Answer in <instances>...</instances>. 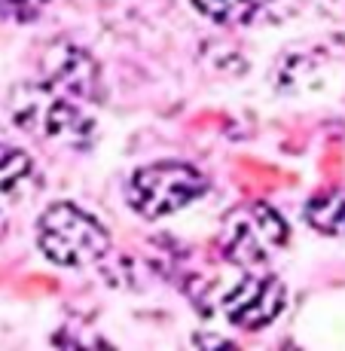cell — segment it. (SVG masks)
I'll use <instances>...</instances> for the list:
<instances>
[{
    "mask_svg": "<svg viewBox=\"0 0 345 351\" xmlns=\"http://www.w3.org/2000/svg\"><path fill=\"white\" fill-rule=\"evenodd\" d=\"M287 290L275 275H245L226 296H223V315L229 324L245 330H260L281 315Z\"/></svg>",
    "mask_w": 345,
    "mask_h": 351,
    "instance_id": "5b68a950",
    "label": "cell"
},
{
    "mask_svg": "<svg viewBox=\"0 0 345 351\" xmlns=\"http://www.w3.org/2000/svg\"><path fill=\"white\" fill-rule=\"evenodd\" d=\"M208 190V180L199 168L187 162H153L132 174L128 180V205L147 220H159L187 208Z\"/></svg>",
    "mask_w": 345,
    "mask_h": 351,
    "instance_id": "3957f363",
    "label": "cell"
},
{
    "mask_svg": "<svg viewBox=\"0 0 345 351\" xmlns=\"http://www.w3.org/2000/svg\"><path fill=\"white\" fill-rule=\"evenodd\" d=\"M10 113L25 132L43 141H56L73 150H86L95 141V123L89 113L46 83L16 86L10 95Z\"/></svg>",
    "mask_w": 345,
    "mask_h": 351,
    "instance_id": "6da1fadb",
    "label": "cell"
},
{
    "mask_svg": "<svg viewBox=\"0 0 345 351\" xmlns=\"http://www.w3.org/2000/svg\"><path fill=\"white\" fill-rule=\"evenodd\" d=\"M287 241V223L266 202L239 205L223 220V251L239 266H260Z\"/></svg>",
    "mask_w": 345,
    "mask_h": 351,
    "instance_id": "277c9868",
    "label": "cell"
},
{
    "mask_svg": "<svg viewBox=\"0 0 345 351\" xmlns=\"http://www.w3.org/2000/svg\"><path fill=\"white\" fill-rule=\"evenodd\" d=\"M43 83L73 101H95L101 89V71L86 49L58 40L43 56Z\"/></svg>",
    "mask_w": 345,
    "mask_h": 351,
    "instance_id": "8992f818",
    "label": "cell"
},
{
    "mask_svg": "<svg viewBox=\"0 0 345 351\" xmlns=\"http://www.w3.org/2000/svg\"><path fill=\"white\" fill-rule=\"evenodd\" d=\"M37 190V168H34L31 156L19 147L0 144V193L19 199Z\"/></svg>",
    "mask_w": 345,
    "mask_h": 351,
    "instance_id": "52a82bcc",
    "label": "cell"
},
{
    "mask_svg": "<svg viewBox=\"0 0 345 351\" xmlns=\"http://www.w3.org/2000/svg\"><path fill=\"white\" fill-rule=\"evenodd\" d=\"M306 220L324 235H345V190L315 195L306 205Z\"/></svg>",
    "mask_w": 345,
    "mask_h": 351,
    "instance_id": "ba28073f",
    "label": "cell"
},
{
    "mask_svg": "<svg viewBox=\"0 0 345 351\" xmlns=\"http://www.w3.org/2000/svg\"><path fill=\"white\" fill-rule=\"evenodd\" d=\"M40 251L58 266H89L110 247V235L98 217L73 202H58L46 208L37 223Z\"/></svg>",
    "mask_w": 345,
    "mask_h": 351,
    "instance_id": "7a4b0ae2",
    "label": "cell"
},
{
    "mask_svg": "<svg viewBox=\"0 0 345 351\" xmlns=\"http://www.w3.org/2000/svg\"><path fill=\"white\" fill-rule=\"evenodd\" d=\"M193 6L217 25H248L257 16V0H193Z\"/></svg>",
    "mask_w": 345,
    "mask_h": 351,
    "instance_id": "9c48e42d",
    "label": "cell"
},
{
    "mask_svg": "<svg viewBox=\"0 0 345 351\" xmlns=\"http://www.w3.org/2000/svg\"><path fill=\"white\" fill-rule=\"evenodd\" d=\"M49 0H0V16L16 19V22H31L40 16V10Z\"/></svg>",
    "mask_w": 345,
    "mask_h": 351,
    "instance_id": "30bf717a",
    "label": "cell"
},
{
    "mask_svg": "<svg viewBox=\"0 0 345 351\" xmlns=\"http://www.w3.org/2000/svg\"><path fill=\"white\" fill-rule=\"evenodd\" d=\"M340 3H345V0H340Z\"/></svg>",
    "mask_w": 345,
    "mask_h": 351,
    "instance_id": "8fae6325",
    "label": "cell"
}]
</instances>
